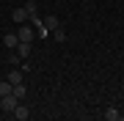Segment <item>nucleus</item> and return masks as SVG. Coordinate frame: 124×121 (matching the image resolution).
<instances>
[{
	"mask_svg": "<svg viewBox=\"0 0 124 121\" xmlns=\"http://www.w3.org/2000/svg\"><path fill=\"white\" fill-rule=\"evenodd\" d=\"M25 11H28V17H36V14H39V6H36L33 0H28V3H25Z\"/></svg>",
	"mask_w": 124,
	"mask_h": 121,
	"instance_id": "nucleus-10",
	"label": "nucleus"
},
{
	"mask_svg": "<svg viewBox=\"0 0 124 121\" xmlns=\"http://www.w3.org/2000/svg\"><path fill=\"white\" fill-rule=\"evenodd\" d=\"M17 105H19V99L14 96V94H8V96H0V110H3V113H8V116L14 113V107H17Z\"/></svg>",
	"mask_w": 124,
	"mask_h": 121,
	"instance_id": "nucleus-1",
	"label": "nucleus"
},
{
	"mask_svg": "<svg viewBox=\"0 0 124 121\" xmlns=\"http://www.w3.org/2000/svg\"><path fill=\"white\" fill-rule=\"evenodd\" d=\"M105 118H110V121H121V113L116 110V107H108V110H105Z\"/></svg>",
	"mask_w": 124,
	"mask_h": 121,
	"instance_id": "nucleus-8",
	"label": "nucleus"
},
{
	"mask_svg": "<svg viewBox=\"0 0 124 121\" xmlns=\"http://www.w3.org/2000/svg\"><path fill=\"white\" fill-rule=\"evenodd\" d=\"M11 19H14L17 25H25L31 17H28V11H25V8H14V11H11Z\"/></svg>",
	"mask_w": 124,
	"mask_h": 121,
	"instance_id": "nucleus-3",
	"label": "nucleus"
},
{
	"mask_svg": "<svg viewBox=\"0 0 124 121\" xmlns=\"http://www.w3.org/2000/svg\"><path fill=\"white\" fill-rule=\"evenodd\" d=\"M17 36H19V41H33V39H36V30L28 28V25H22V28L17 30Z\"/></svg>",
	"mask_w": 124,
	"mask_h": 121,
	"instance_id": "nucleus-2",
	"label": "nucleus"
},
{
	"mask_svg": "<svg viewBox=\"0 0 124 121\" xmlns=\"http://www.w3.org/2000/svg\"><path fill=\"white\" fill-rule=\"evenodd\" d=\"M17 55L19 58H28V55H31V41H19L17 44Z\"/></svg>",
	"mask_w": 124,
	"mask_h": 121,
	"instance_id": "nucleus-6",
	"label": "nucleus"
},
{
	"mask_svg": "<svg viewBox=\"0 0 124 121\" xmlns=\"http://www.w3.org/2000/svg\"><path fill=\"white\" fill-rule=\"evenodd\" d=\"M11 88H14V85H11L8 80H0V96H8V94H11Z\"/></svg>",
	"mask_w": 124,
	"mask_h": 121,
	"instance_id": "nucleus-9",
	"label": "nucleus"
},
{
	"mask_svg": "<svg viewBox=\"0 0 124 121\" xmlns=\"http://www.w3.org/2000/svg\"><path fill=\"white\" fill-rule=\"evenodd\" d=\"M44 28H47V30H55V28H58V17H53V14L44 17Z\"/></svg>",
	"mask_w": 124,
	"mask_h": 121,
	"instance_id": "nucleus-7",
	"label": "nucleus"
},
{
	"mask_svg": "<svg viewBox=\"0 0 124 121\" xmlns=\"http://www.w3.org/2000/svg\"><path fill=\"white\" fill-rule=\"evenodd\" d=\"M3 44L8 47V50H14V47L19 44V36H17V33H6V36H3Z\"/></svg>",
	"mask_w": 124,
	"mask_h": 121,
	"instance_id": "nucleus-5",
	"label": "nucleus"
},
{
	"mask_svg": "<svg viewBox=\"0 0 124 121\" xmlns=\"http://www.w3.org/2000/svg\"><path fill=\"white\" fill-rule=\"evenodd\" d=\"M8 83H11V85L22 83V72H11V74H8Z\"/></svg>",
	"mask_w": 124,
	"mask_h": 121,
	"instance_id": "nucleus-12",
	"label": "nucleus"
},
{
	"mask_svg": "<svg viewBox=\"0 0 124 121\" xmlns=\"http://www.w3.org/2000/svg\"><path fill=\"white\" fill-rule=\"evenodd\" d=\"M55 39L58 41H66V30H58V28H55Z\"/></svg>",
	"mask_w": 124,
	"mask_h": 121,
	"instance_id": "nucleus-13",
	"label": "nucleus"
},
{
	"mask_svg": "<svg viewBox=\"0 0 124 121\" xmlns=\"http://www.w3.org/2000/svg\"><path fill=\"white\" fill-rule=\"evenodd\" d=\"M11 94L17 96V99H22V96H25V85H22V83H17V85L11 88Z\"/></svg>",
	"mask_w": 124,
	"mask_h": 121,
	"instance_id": "nucleus-11",
	"label": "nucleus"
},
{
	"mask_svg": "<svg viewBox=\"0 0 124 121\" xmlns=\"http://www.w3.org/2000/svg\"><path fill=\"white\" fill-rule=\"evenodd\" d=\"M28 116H31V113H28L25 105H17V107H14V113H11V118H17V121H25Z\"/></svg>",
	"mask_w": 124,
	"mask_h": 121,
	"instance_id": "nucleus-4",
	"label": "nucleus"
}]
</instances>
